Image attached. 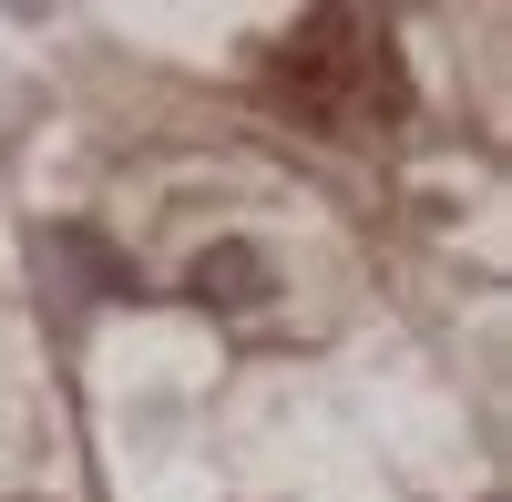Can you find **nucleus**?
<instances>
[{
  "label": "nucleus",
  "instance_id": "1",
  "mask_svg": "<svg viewBox=\"0 0 512 502\" xmlns=\"http://www.w3.org/2000/svg\"><path fill=\"white\" fill-rule=\"evenodd\" d=\"M277 93L308 123H328V134H369L379 113H400V72H390L379 41H349V52H338V21H308L277 52Z\"/></svg>",
  "mask_w": 512,
  "mask_h": 502
},
{
  "label": "nucleus",
  "instance_id": "2",
  "mask_svg": "<svg viewBox=\"0 0 512 502\" xmlns=\"http://www.w3.org/2000/svg\"><path fill=\"white\" fill-rule=\"evenodd\" d=\"M185 287L205 308H256L267 298V257H256V246H205V257L185 267Z\"/></svg>",
  "mask_w": 512,
  "mask_h": 502
}]
</instances>
